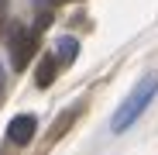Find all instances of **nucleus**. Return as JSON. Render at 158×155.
Masks as SVG:
<instances>
[{
  "mask_svg": "<svg viewBox=\"0 0 158 155\" xmlns=\"http://www.w3.org/2000/svg\"><path fill=\"white\" fill-rule=\"evenodd\" d=\"M155 97H158V72H148L144 80H141L134 90L127 93V100L117 107V114H114L110 127H114L117 135H120V131H127V127H131V124H134V121L148 110V103H151Z\"/></svg>",
  "mask_w": 158,
  "mask_h": 155,
  "instance_id": "f257e3e1",
  "label": "nucleus"
},
{
  "mask_svg": "<svg viewBox=\"0 0 158 155\" xmlns=\"http://www.w3.org/2000/svg\"><path fill=\"white\" fill-rule=\"evenodd\" d=\"M7 48H10V66L17 72L28 69V62L35 59V52H38V31L35 28H24V24H10Z\"/></svg>",
  "mask_w": 158,
  "mask_h": 155,
  "instance_id": "f03ea898",
  "label": "nucleus"
},
{
  "mask_svg": "<svg viewBox=\"0 0 158 155\" xmlns=\"http://www.w3.org/2000/svg\"><path fill=\"white\" fill-rule=\"evenodd\" d=\"M35 131H38V121H35L31 114H17V117L7 124V141H10V145H28V141L35 138Z\"/></svg>",
  "mask_w": 158,
  "mask_h": 155,
  "instance_id": "7ed1b4c3",
  "label": "nucleus"
},
{
  "mask_svg": "<svg viewBox=\"0 0 158 155\" xmlns=\"http://www.w3.org/2000/svg\"><path fill=\"white\" fill-rule=\"evenodd\" d=\"M76 55H79V41L76 38H59L55 41V62L59 66H69V62H76Z\"/></svg>",
  "mask_w": 158,
  "mask_h": 155,
  "instance_id": "20e7f679",
  "label": "nucleus"
},
{
  "mask_svg": "<svg viewBox=\"0 0 158 155\" xmlns=\"http://www.w3.org/2000/svg\"><path fill=\"white\" fill-rule=\"evenodd\" d=\"M55 72H59V62H55V55H45L41 62H38V72H35V83L45 90V86H52L55 83Z\"/></svg>",
  "mask_w": 158,
  "mask_h": 155,
  "instance_id": "39448f33",
  "label": "nucleus"
},
{
  "mask_svg": "<svg viewBox=\"0 0 158 155\" xmlns=\"http://www.w3.org/2000/svg\"><path fill=\"white\" fill-rule=\"evenodd\" d=\"M72 117H76V110H69V114H62V117H59V124H55V131H52V138H59V135L65 131V127L72 124Z\"/></svg>",
  "mask_w": 158,
  "mask_h": 155,
  "instance_id": "423d86ee",
  "label": "nucleus"
},
{
  "mask_svg": "<svg viewBox=\"0 0 158 155\" xmlns=\"http://www.w3.org/2000/svg\"><path fill=\"white\" fill-rule=\"evenodd\" d=\"M4 14H7V0H0V21H4Z\"/></svg>",
  "mask_w": 158,
  "mask_h": 155,
  "instance_id": "0eeeda50",
  "label": "nucleus"
},
{
  "mask_svg": "<svg viewBox=\"0 0 158 155\" xmlns=\"http://www.w3.org/2000/svg\"><path fill=\"white\" fill-rule=\"evenodd\" d=\"M0 97H4V66H0Z\"/></svg>",
  "mask_w": 158,
  "mask_h": 155,
  "instance_id": "6e6552de",
  "label": "nucleus"
}]
</instances>
